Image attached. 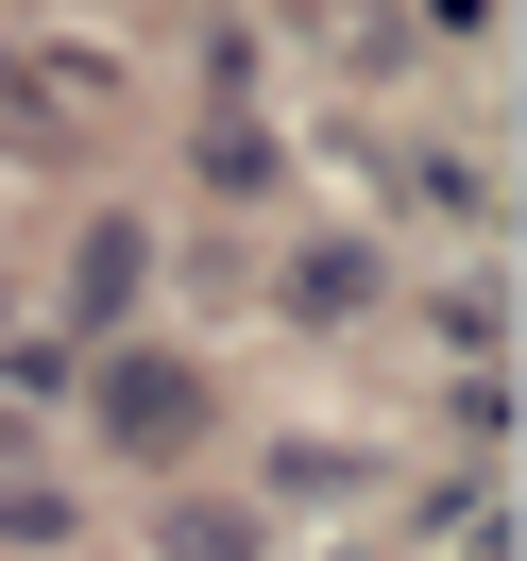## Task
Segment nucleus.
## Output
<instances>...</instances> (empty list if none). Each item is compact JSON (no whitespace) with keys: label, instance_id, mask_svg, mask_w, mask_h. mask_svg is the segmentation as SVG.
I'll return each mask as SVG.
<instances>
[{"label":"nucleus","instance_id":"obj_1","mask_svg":"<svg viewBox=\"0 0 527 561\" xmlns=\"http://www.w3.org/2000/svg\"><path fill=\"white\" fill-rule=\"evenodd\" d=\"M103 443L187 459V443H205V375H187V357H103Z\"/></svg>","mask_w":527,"mask_h":561}]
</instances>
